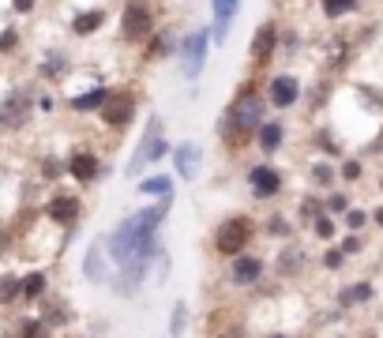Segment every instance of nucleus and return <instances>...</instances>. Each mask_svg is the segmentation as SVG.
Instances as JSON below:
<instances>
[{"label": "nucleus", "instance_id": "obj_21", "mask_svg": "<svg viewBox=\"0 0 383 338\" xmlns=\"http://www.w3.org/2000/svg\"><path fill=\"white\" fill-rule=\"evenodd\" d=\"M139 192L143 196H169L173 192V177H147V180H139Z\"/></svg>", "mask_w": 383, "mask_h": 338}, {"label": "nucleus", "instance_id": "obj_25", "mask_svg": "<svg viewBox=\"0 0 383 338\" xmlns=\"http://www.w3.org/2000/svg\"><path fill=\"white\" fill-rule=\"evenodd\" d=\"M184 320H188V308H184V301H177L173 316H169V334H173V338L184 331Z\"/></svg>", "mask_w": 383, "mask_h": 338}, {"label": "nucleus", "instance_id": "obj_30", "mask_svg": "<svg viewBox=\"0 0 383 338\" xmlns=\"http://www.w3.org/2000/svg\"><path fill=\"white\" fill-rule=\"evenodd\" d=\"M60 68H64V57H49V60L42 64V72H45V75H57Z\"/></svg>", "mask_w": 383, "mask_h": 338}, {"label": "nucleus", "instance_id": "obj_23", "mask_svg": "<svg viewBox=\"0 0 383 338\" xmlns=\"http://www.w3.org/2000/svg\"><path fill=\"white\" fill-rule=\"evenodd\" d=\"M19 293H23V278H16V275H0V305L16 301Z\"/></svg>", "mask_w": 383, "mask_h": 338}, {"label": "nucleus", "instance_id": "obj_19", "mask_svg": "<svg viewBox=\"0 0 383 338\" xmlns=\"http://www.w3.org/2000/svg\"><path fill=\"white\" fill-rule=\"evenodd\" d=\"M102 19H105V16H102L98 8H95V11H79L75 23H72V31H75V34H95V31L102 27Z\"/></svg>", "mask_w": 383, "mask_h": 338}, {"label": "nucleus", "instance_id": "obj_1", "mask_svg": "<svg viewBox=\"0 0 383 338\" xmlns=\"http://www.w3.org/2000/svg\"><path fill=\"white\" fill-rule=\"evenodd\" d=\"M169 203H173V200L154 203V207H147V211H136L131 218H124V222L113 229L109 252H113V263L128 271L124 290H128L136 278H143V271H147V252L154 249V229H158V222L169 214Z\"/></svg>", "mask_w": 383, "mask_h": 338}, {"label": "nucleus", "instance_id": "obj_31", "mask_svg": "<svg viewBox=\"0 0 383 338\" xmlns=\"http://www.w3.org/2000/svg\"><path fill=\"white\" fill-rule=\"evenodd\" d=\"M342 177L357 180V177H361V165H357V162H346V169H342Z\"/></svg>", "mask_w": 383, "mask_h": 338}, {"label": "nucleus", "instance_id": "obj_20", "mask_svg": "<svg viewBox=\"0 0 383 338\" xmlns=\"http://www.w3.org/2000/svg\"><path fill=\"white\" fill-rule=\"evenodd\" d=\"M259 147L263 151H279L282 147V124H274V121L259 124Z\"/></svg>", "mask_w": 383, "mask_h": 338}, {"label": "nucleus", "instance_id": "obj_34", "mask_svg": "<svg viewBox=\"0 0 383 338\" xmlns=\"http://www.w3.org/2000/svg\"><path fill=\"white\" fill-rule=\"evenodd\" d=\"M11 8H16V11H31L34 0H11Z\"/></svg>", "mask_w": 383, "mask_h": 338}, {"label": "nucleus", "instance_id": "obj_26", "mask_svg": "<svg viewBox=\"0 0 383 338\" xmlns=\"http://www.w3.org/2000/svg\"><path fill=\"white\" fill-rule=\"evenodd\" d=\"M19 334H23V338H45V334H49V327H45L42 320H23Z\"/></svg>", "mask_w": 383, "mask_h": 338}, {"label": "nucleus", "instance_id": "obj_15", "mask_svg": "<svg viewBox=\"0 0 383 338\" xmlns=\"http://www.w3.org/2000/svg\"><path fill=\"white\" fill-rule=\"evenodd\" d=\"M274 38H279V27H274V23H263L256 31V38H252V57L256 60H267L274 53Z\"/></svg>", "mask_w": 383, "mask_h": 338}, {"label": "nucleus", "instance_id": "obj_22", "mask_svg": "<svg viewBox=\"0 0 383 338\" xmlns=\"http://www.w3.org/2000/svg\"><path fill=\"white\" fill-rule=\"evenodd\" d=\"M42 293H45V275H42V271H34V275L23 278V297H26V301H38Z\"/></svg>", "mask_w": 383, "mask_h": 338}, {"label": "nucleus", "instance_id": "obj_4", "mask_svg": "<svg viewBox=\"0 0 383 338\" xmlns=\"http://www.w3.org/2000/svg\"><path fill=\"white\" fill-rule=\"evenodd\" d=\"M248 233H252V222H248V218H226V222L218 226V233H215L218 252L222 256H237L248 244Z\"/></svg>", "mask_w": 383, "mask_h": 338}, {"label": "nucleus", "instance_id": "obj_14", "mask_svg": "<svg viewBox=\"0 0 383 338\" xmlns=\"http://www.w3.org/2000/svg\"><path fill=\"white\" fill-rule=\"evenodd\" d=\"M68 173H72L75 180H95V177H98V158H95L90 151H79V154H72Z\"/></svg>", "mask_w": 383, "mask_h": 338}, {"label": "nucleus", "instance_id": "obj_24", "mask_svg": "<svg viewBox=\"0 0 383 338\" xmlns=\"http://www.w3.org/2000/svg\"><path fill=\"white\" fill-rule=\"evenodd\" d=\"M357 8V0H323V16L327 19H338V16H346V11Z\"/></svg>", "mask_w": 383, "mask_h": 338}, {"label": "nucleus", "instance_id": "obj_18", "mask_svg": "<svg viewBox=\"0 0 383 338\" xmlns=\"http://www.w3.org/2000/svg\"><path fill=\"white\" fill-rule=\"evenodd\" d=\"M105 98H109V90H90V94H79L72 98V109L75 113H90V109H102Z\"/></svg>", "mask_w": 383, "mask_h": 338}, {"label": "nucleus", "instance_id": "obj_2", "mask_svg": "<svg viewBox=\"0 0 383 338\" xmlns=\"http://www.w3.org/2000/svg\"><path fill=\"white\" fill-rule=\"evenodd\" d=\"M166 151H169V143L162 139V116H151L147 136L139 139V147H136V154H131V162H128V177H139V169L158 162Z\"/></svg>", "mask_w": 383, "mask_h": 338}, {"label": "nucleus", "instance_id": "obj_3", "mask_svg": "<svg viewBox=\"0 0 383 338\" xmlns=\"http://www.w3.org/2000/svg\"><path fill=\"white\" fill-rule=\"evenodd\" d=\"M230 121H233V132H252V128H259L263 124V98L252 94V90H244V94L233 102Z\"/></svg>", "mask_w": 383, "mask_h": 338}, {"label": "nucleus", "instance_id": "obj_33", "mask_svg": "<svg viewBox=\"0 0 383 338\" xmlns=\"http://www.w3.org/2000/svg\"><path fill=\"white\" fill-rule=\"evenodd\" d=\"M327 267L338 271V267H342V252H331V256H327Z\"/></svg>", "mask_w": 383, "mask_h": 338}, {"label": "nucleus", "instance_id": "obj_29", "mask_svg": "<svg viewBox=\"0 0 383 338\" xmlns=\"http://www.w3.org/2000/svg\"><path fill=\"white\" fill-rule=\"evenodd\" d=\"M16 42H19V34H16V31H4V34H0V53H11V49H16Z\"/></svg>", "mask_w": 383, "mask_h": 338}, {"label": "nucleus", "instance_id": "obj_8", "mask_svg": "<svg viewBox=\"0 0 383 338\" xmlns=\"http://www.w3.org/2000/svg\"><path fill=\"white\" fill-rule=\"evenodd\" d=\"M26 109H31V98L16 90V94H8L0 102V128H23L26 124Z\"/></svg>", "mask_w": 383, "mask_h": 338}, {"label": "nucleus", "instance_id": "obj_6", "mask_svg": "<svg viewBox=\"0 0 383 338\" xmlns=\"http://www.w3.org/2000/svg\"><path fill=\"white\" fill-rule=\"evenodd\" d=\"M124 38H131V42H139L143 34L151 31V8L143 4V0H128V8H124Z\"/></svg>", "mask_w": 383, "mask_h": 338}, {"label": "nucleus", "instance_id": "obj_16", "mask_svg": "<svg viewBox=\"0 0 383 338\" xmlns=\"http://www.w3.org/2000/svg\"><path fill=\"white\" fill-rule=\"evenodd\" d=\"M237 8H241V0H215V38H218V42L226 38L230 23L237 16Z\"/></svg>", "mask_w": 383, "mask_h": 338}, {"label": "nucleus", "instance_id": "obj_27", "mask_svg": "<svg viewBox=\"0 0 383 338\" xmlns=\"http://www.w3.org/2000/svg\"><path fill=\"white\" fill-rule=\"evenodd\" d=\"M342 60H346V42H342V38H335V42L327 45V64H331V68H338Z\"/></svg>", "mask_w": 383, "mask_h": 338}, {"label": "nucleus", "instance_id": "obj_35", "mask_svg": "<svg viewBox=\"0 0 383 338\" xmlns=\"http://www.w3.org/2000/svg\"><path fill=\"white\" fill-rule=\"evenodd\" d=\"M350 226H353V229H361V226H365V214H361V211H353V214H350Z\"/></svg>", "mask_w": 383, "mask_h": 338}, {"label": "nucleus", "instance_id": "obj_12", "mask_svg": "<svg viewBox=\"0 0 383 338\" xmlns=\"http://www.w3.org/2000/svg\"><path fill=\"white\" fill-rule=\"evenodd\" d=\"M49 218H53V222H60V226H72L79 218V200L75 196H57L49 203Z\"/></svg>", "mask_w": 383, "mask_h": 338}, {"label": "nucleus", "instance_id": "obj_17", "mask_svg": "<svg viewBox=\"0 0 383 338\" xmlns=\"http://www.w3.org/2000/svg\"><path fill=\"white\" fill-rule=\"evenodd\" d=\"M83 275H87L90 282H105V256H102V244H90V249H87Z\"/></svg>", "mask_w": 383, "mask_h": 338}, {"label": "nucleus", "instance_id": "obj_13", "mask_svg": "<svg viewBox=\"0 0 383 338\" xmlns=\"http://www.w3.org/2000/svg\"><path fill=\"white\" fill-rule=\"evenodd\" d=\"M259 275H263V263H259V259H252V256H241V259L233 263V271H230V278H233L237 285H252Z\"/></svg>", "mask_w": 383, "mask_h": 338}, {"label": "nucleus", "instance_id": "obj_32", "mask_svg": "<svg viewBox=\"0 0 383 338\" xmlns=\"http://www.w3.org/2000/svg\"><path fill=\"white\" fill-rule=\"evenodd\" d=\"M315 233H320V237L327 241V237H331L335 229H331V222H327V218H320V222H315Z\"/></svg>", "mask_w": 383, "mask_h": 338}, {"label": "nucleus", "instance_id": "obj_5", "mask_svg": "<svg viewBox=\"0 0 383 338\" xmlns=\"http://www.w3.org/2000/svg\"><path fill=\"white\" fill-rule=\"evenodd\" d=\"M131 113H136V98L124 94V90H117V94L105 98V106H102V121L105 124H113V128H124L131 121Z\"/></svg>", "mask_w": 383, "mask_h": 338}, {"label": "nucleus", "instance_id": "obj_36", "mask_svg": "<svg viewBox=\"0 0 383 338\" xmlns=\"http://www.w3.org/2000/svg\"><path fill=\"white\" fill-rule=\"evenodd\" d=\"M376 222H379V226H383V211H376Z\"/></svg>", "mask_w": 383, "mask_h": 338}, {"label": "nucleus", "instance_id": "obj_28", "mask_svg": "<svg viewBox=\"0 0 383 338\" xmlns=\"http://www.w3.org/2000/svg\"><path fill=\"white\" fill-rule=\"evenodd\" d=\"M368 297H372V285H368V282H357V285H350V290H346V301H368Z\"/></svg>", "mask_w": 383, "mask_h": 338}, {"label": "nucleus", "instance_id": "obj_10", "mask_svg": "<svg viewBox=\"0 0 383 338\" xmlns=\"http://www.w3.org/2000/svg\"><path fill=\"white\" fill-rule=\"evenodd\" d=\"M301 94V87L293 75H279V80H271V106H279V109H289L297 102Z\"/></svg>", "mask_w": 383, "mask_h": 338}, {"label": "nucleus", "instance_id": "obj_7", "mask_svg": "<svg viewBox=\"0 0 383 338\" xmlns=\"http://www.w3.org/2000/svg\"><path fill=\"white\" fill-rule=\"evenodd\" d=\"M173 165H177V173L184 180H195V173H200V165H203V147L200 143H177L173 147Z\"/></svg>", "mask_w": 383, "mask_h": 338}, {"label": "nucleus", "instance_id": "obj_9", "mask_svg": "<svg viewBox=\"0 0 383 338\" xmlns=\"http://www.w3.org/2000/svg\"><path fill=\"white\" fill-rule=\"evenodd\" d=\"M203 60H207V31H195L188 42H184V75L195 80L203 72Z\"/></svg>", "mask_w": 383, "mask_h": 338}, {"label": "nucleus", "instance_id": "obj_11", "mask_svg": "<svg viewBox=\"0 0 383 338\" xmlns=\"http://www.w3.org/2000/svg\"><path fill=\"white\" fill-rule=\"evenodd\" d=\"M248 180H252V192H256V196H274V192L282 188L279 169H271V165H256L252 173H248Z\"/></svg>", "mask_w": 383, "mask_h": 338}]
</instances>
